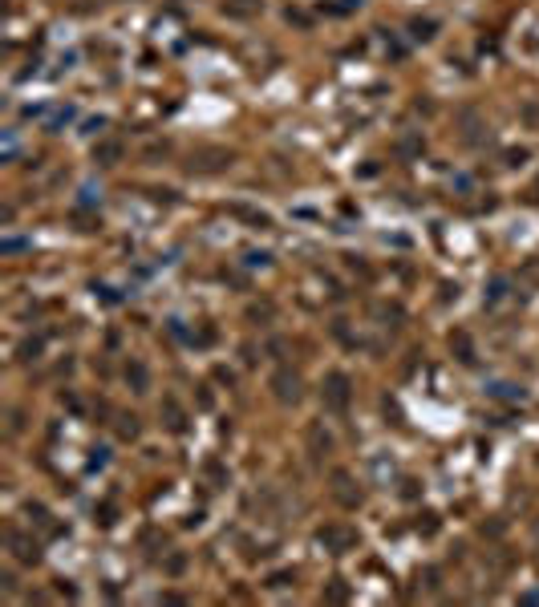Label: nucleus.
Segmentation results:
<instances>
[{"instance_id":"nucleus-1","label":"nucleus","mask_w":539,"mask_h":607,"mask_svg":"<svg viewBox=\"0 0 539 607\" xmlns=\"http://www.w3.org/2000/svg\"><path fill=\"white\" fill-rule=\"evenodd\" d=\"M325 401H328V409L345 413V409H349V376H345V373H328V381H325Z\"/></svg>"},{"instance_id":"nucleus-2","label":"nucleus","mask_w":539,"mask_h":607,"mask_svg":"<svg viewBox=\"0 0 539 607\" xmlns=\"http://www.w3.org/2000/svg\"><path fill=\"white\" fill-rule=\"evenodd\" d=\"M332 482H337V490H332V494H337L345 506H357V502H361V490H353V478L345 474V469H337V474H332Z\"/></svg>"},{"instance_id":"nucleus-3","label":"nucleus","mask_w":539,"mask_h":607,"mask_svg":"<svg viewBox=\"0 0 539 607\" xmlns=\"http://www.w3.org/2000/svg\"><path fill=\"white\" fill-rule=\"evenodd\" d=\"M8 542H13V551H17V559H21V563H37V559H41L37 542H29L24 535H8Z\"/></svg>"},{"instance_id":"nucleus-4","label":"nucleus","mask_w":539,"mask_h":607,"mask_svg":"<svg viewBox=\"0 0 539 607\" xmlns=\"http://www.w3.org/2000/svg\"><path fill=\"white\" fill-rule=\"evenodd\" d=\"M276 393H280V401H300V381L296 376H276Z\"/></svg>"},{"instance_id":"nucleus-5","label":"nucleus","mask_w":539,"mask_h":607,"mask_svg":"<svg viewBox=\"0 0 539 607\" xmlns=\"http://www.w3.org/2000/svg\"><path fill=\"white\" fill-rule=\"evenodd\" d=\"M321 542H328V547L341 551V547H349V542H353V535H349V531H341V526H328V531H321Z\"/></svg>"},{"instance_id":"nucleus-6","label":"nucleus","mask_w":539,"mask_h":607,"mask_svg":"<svg viewBox=\"0 0 539 607\" xmlns=\"http://www.w3.org/2000/svg\"><path fill=\"white\" fill-rule=\"evenodd\" d=\"M94 154H97V158H102V163H114V158H118V154H122V150H118L114 142H106V146H97Z\"/></svg>"},{"instance_id":"nucleus-7","label":"nucleus","mask_w":539,"mask_h":607,"mask_svg":"<svg viewBox=\"0 0 539 607\" xmlns=\"http://www.w3.org/2000/svg\"><path fill=\"white\" fill-rule=\"evenodd\" d=\"M130 376H134V385H138V393H142V389H146V369H142L138 360L130 365Z\"/></svg>"},{"instance_id":"nucleus-8","label":"nucleus","mask_w":539,"mask_h":607,"mask_svg":"<svg viewBox=\"0 0 539 607\" xmlns=\"http://www.w3.org/2000/svg\"><path fill=\"white\" fill-rule=\"evenodd\" d=\"M328 599H332V604H341V599H345V587H341V579H332V591H328Z\"/></svg>"}]
</instances>
